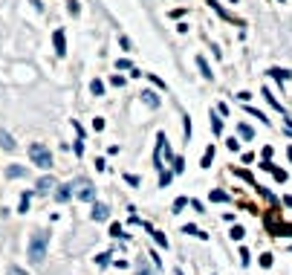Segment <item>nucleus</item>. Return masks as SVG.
I'll return each mask as SVG.
<instances>
[{
    "label": "nucleus",
    "instance_id": "nucleus-1",
    "mask_svg": "<svg viewBox=\"0 0 292 275\" xmlns=\"http://www.w3.org/2000/svg\"><path fill=\"white\" fill-rule=\"evenodd\" d=\"M46 243H49V232H32L29 238V264L32 266H41L46 258Z\"/></svg>",
    "mask_w": 292,
    "mask_h": 275
},
{
    "label": "nucleus",
    "instance_id": "nucleus-2",
    "mask_svg": "<svg viewBox=\"0 0 292 275\" xmlns=\"http://www.w3.org/2000/svg\"><path fill=\"white\" fill-rule=\"evenodd\" d=\"M29 160L35 162L38 168H52V154L44 142H32L29 145Z\"/></svg>",
    "mask_w": 292,
    "mask_h": 275
},
{
    "label": "nucleus",
    "instance_id": "nucleus-3",
    "mask_svg": "<svg viewBox=\"0 0 292 275\" xmlns=\"http://www.w3.org/2000/svg\"><path fill=\"white\" fill-rule=\"evenodd\" d=\"M52 41H55V55L64 58V55H67V38H64V29H55Z\"/></svg>",
    "mask_w": 292,
    "mask_h": 275
},
{
    "label": "nucleus",
    "instance_id": "nucleus-4",
    "mask_svg": "<svg viewBox=\"0 0 292 275\" xmlns=\"http://www.w3.org/2000/svg\"><path fill=\"white\" fill-rule=\"evenodd\" d=\"M0 148H3V151H15V148H18L15 139H12V133L6 131V128H0Z\"/></svg>",
    "mask_w": 292,
    "mask_h": 275
},
{
    "label": "nucleus",
    "instance_id": "nucleus-5",
    "mask_svg": "<svg viewBox=\"0 0 292 275\" xmlns=\"http://www.w3.org/2000/svg\"><path fill=\"white\" fill-rule=\"evenodd\" d=\"M55 186H58V183H55V177H44L41 183H38V194H49Z\"/></svg>",
    "mask_w": 292,
    "mask_h": 275
},
{
    "label": "nucleus",
    "instance_id": "nucleus-6",
    "mask_svg": "<svg viewBox=\"0 0 292 275\" xmlns=\"http://www.w3.org/2000/svg\"><path fill=\"white\" fill-rule=\"evenodd\" d=\"M107 217H110V209H107L104 203L93 206V220H107Z\"/></svg>",
    "mask_w": 292,
    "mask_h": 275
},
{
    "label": "nucleus",
    "instance_id": "nucleus-7",
    "mask_svg": "<svg viewBox=\"0 0 292 275\" xmlns=\"http://www.w3.org/2000/svg\"><path fill=\"white\" fill-rule=\"evenodd\" d=\"M78 197H81V200H93V197H96V191H93V186H90V183H81Z\"/></svg>",
    "mask_w": 292,
    "mask_h": 275
},
{
    "label": "nucleus",
    "instance_id": "nucleus-8",
    "mask_svg": "<svg viewBox=\"0 0 292 275\" xmlns=\"http://www.w3.org/2000/svg\"><path fill=\"white\" fill-rule=\"evenodd\" d=\"M237 133L243 136V139H255V131H252L246 122H240V124H237Z\"/></svg>",
    "mask_w": 292,
    "mask_h": 275
},
{
    "label": "nucleus",
    "instance_id": "nucleus-9",
    "mask_svg": "<svg viewBox=\"0 0 292 275\" xmlns=\"http://www.w3.org/2000/svg\"><path fill=\"white\" fill-rule=\"evenodd\" d=\"M211 160H214V145H208V148H205V154H203V160H200V165H203V168H208V165H211Z\"/></svg>",
    "mask_w": 292,
    "mask_h": 275
},
{
    "label": "nucleus",
    "instance_id": "nucleus-10",
    "mask_svg": "<svg viewBox=\"0 0 292 275\" xmlns=\"http://www.w3.org/2000/svg\"><path fill=\"white\" fill-rule=\"evenodd\" d=\"M269 76H272V79H278V81H286V79L292 76V72L281 70V67H272V70H269Z\"/></svg>",
    "mask_w": 292,
    "mask_h": 275
},
{
    "label": "nucleus",
    "instance_id": "nucleus-11",
    "mask_svg": "<svg viewBox=\"0 0 292 275\" xmlns=\"http://www.w3.org/2000/svg\"><path fill=\"white\" fill-rule=\"evenodd\" d=\"M148 232H151V235H153V240H156L160 246H168V240H165V235H162V232H156V229H153V226H151V223H148Z\"/></svg>",
    "mask_w": 292,
    "mask_h": 275
},
{
    "label": "nucleus",
    "instance_id": "nucleus-12",
    "mask_svg": "<svg viewBox=\"0 0 292 275\" xmlns=\"http://www.w3.org/2000/svg\"><path fill=\"white\" fill-rule=\"evenodd\" d=\"M70 188H72V186H61L58 191H55V200H61V203H64V200H70V194H72Z\"/></svg>",
    "mask_w": 292,
    "mask_h": 275
},
{
    "label": "nucleus",
    "instance_id": "nucleus-13",
    "mask_svg": "<svg viewBox=\"0 0 292 275\" xmlns=\"http://www.w3.org/2000/svg\"><path fill=\"white\" fill-rule=\"evenodd\" d=\"M90 93H93V96H101V93H104V84H101L98 79H93L90 81Z\"/></svg>",
    "mask_w": 292,
    "mask_h": 275
},
{
    "label": "nucleus",
    "instance_id": "nucleus-14",
    "mask_svg": "<svg viewBox=\"0 0 292 275\" xmlns=\"http://www.w3.org/2000/svg\"><path fill=\"white\" fill-rule=\"evenodd\" d=\"M6 177H26V168H20V165H12V168L6 171Z\"/></svg>",
    "mask_w": 292,
    "mask_h": 275
},
{
    "label": "nucleus",
    "instance_id": "nucleus-15",
    "mask_svg": "<svg viewBox=\"0 0 292 275\" xmlns=\"http://www.w3.org/2000/svg\"><path fill=\"white\" fill-rule=\"evenodd\" d=\"M197 64H200V70H203V79H211V76H214V72L208 70V64H205V58H203V55L197 58Z\"/></svg>",
    "mask_w": 292,
    "mask_h": 275
},
{
    "label": "nucleus",
    "instance_id": "nucleus-16",
    "mask_svg": "<svg viewBox=\"0 0 292 275\" xmlns=\"http://www.w3.org/2000/svg\"><path fill=\"white\" fill-rule=\"evenodd\" d=\"M263 96H266V102H269V105H272L275 110H278V113H283V107H281V105H278V102L272 98V90H263Z\"/></svg>",
    "mask_w": 292,
    "mask_h": 275
},
{
    "label": "nucleus",
    "instance_id": "nucleus-17",
    "mask_svg": "<svg viewBox=\"0 0 292 275\" xmlns=\"http://www.w3.org/2000/svg\"><path fill=\"white\" fill-rule=\"evenodd\" d=\"M229 235H231L234 240H243V238H246V232H243V226H231V232H229Z\"/></svg>",
    "mask_w": 292,
    "mask_h": 275
},
{
    "label": "nucleus",
    "instance_id": "nucleus-18",
    "mask_svg": "<svg viewBox=\"0 0 292 275\" xmlns=\"http://www.w3.org/2000/svg\"><path fill=\"white\" fill-rule=\"evenodd\" d=\"M142 98H145L151 107H160V96H153V93H142Z\"/></svg>",
    "mask_w": 292,
    "mask_h": 275
},
{
    "label": "nucleus",
    "instance_id": "nucleus-19",
    "mask_svg": "<svg viewBox=\"0 0 292 275\" xmlns=\"http://www.w3.org/2000/svg\"><path fill=\"white\" fill-rule=\"evenodd\" d=\"M223 200H226V191H223V188H214V191H211V203H223Z\"/></svg>",
    "mask_w": 292,
    "mask_h": 275
},
{
    "label": "nucleus",
    "instance_id": "nucleus-20",
    "mask_svg": "<svg viewBox=\"0 0 292 275\" xmlns=\"http://www.w3.org/2000/svg\"><path fill=\"white\" fill-rule=\"evenodd\" d=\"M182 232H185V235H197V238H205V232H200L197 226H191V223H188V226H182Z\"/></svg>",
    "mask_w": 292,
    "mask_h": 275
},
{
    "label": "nucleus",
    "instance_id": "nucleus-21",
    "mask_svg": "<svg viewBox=\"0 0 292 275\" xmlns=\"http://www.w3.org/2000/svg\"><path fill=\"white\" fill-rule=\"evenodd\" d=\"M272 177L278 180V183H286V171H281V168H275L272 165Z\"/></svg>",
    "mask_w": 292,
    "mask_h": 275
},
{
    "label": "nucleus",
    "instance_id": "nucleus-22",
    "mask_svg": "<svg viewBox=\"0 0 292 275\" xmlns=\"http://www.w3.org/2000/svg\"><path fill=\"white\" fill-rule=\"evenodd\" d=\"M211 131L217 133V136H220V133H223V122H220V119H217V116H211Z\"/></svg>",
    "mask_w": 292,
    "mask_h": 275
},
{
    "label": "nucleus",
    "instance_id": "nucleus-23",
    "mask_svg": "<svg viewBox=\"0 0 292 275\" xmlns=\"http://www.w3.org/2000/svg\"><path fill=\"white\" fill-rule=\"evenodd\" d=\"M205 3H208V6H211V9L217 12V15H223V18H229V15H226V12L220 9V3H217V0H205ZM229 20H231V18H229Z\"/></svg>",
    "mask_w": 292,
    "mask_h": 275
},
{
    "label": "nucleus",
    "instance_id": "nucleus-24",
    "mask_svg": "<svg viewBox=\"0 0 292 275\" xmlns=\"http://www.w3.org/2000/svg\"><path fill=\"white\" fill-rule=\"evenodd\" d=\"M110 235H113V238H124V235H122V226H119V223H110Z\"/></svg>",
    "mask_w": 292,
    "mask_h": 275
},
{
    "label": "nucleus",
    "instance_id": "nucleus-25",
    "mask_svg": "<svg viewBox=\"0 0 292 275\" xmlns=\"http://www.w3.org/2000/svg\"><path fill=\"white\" fill-rule=\"evenodd\" d=\"M116 67H119V70H133V64L127 61V58H119V61H116Z\"/></svg>",
    "mask_w": 292,
    "mask_h": 275
},
{
    "label": "nucleus",
    "instance_id": "nucleus-26",
    "mask_svg": "<svg viewBox=\"0 0 292 275\" xmlns=\"http://www.w3.org/2000/svg\"><path fill=\"white\" fill-rule=\"evenodd\" d=\"M124 180H127V186H133V188H136V186L142 183V180L136 177V174H124Z\"/></svg>",
    "mask_w": 292,
    "mask_h": 275
},
{
    "label": "nucleus",
    "instance_id": "nucleus-27",
    "mask_svg": "<svg viewBox=\"0 0 292 275\" xmlns=\"http://www.w3.org/2000/svg\"><path fill=\"white\" fill-rule=\"evenodd\" d=\"M182 168H185V160H182V157H177V160H174V171H177V174H182Z\"/></svg>",
    "mask_w": 292,
    "mask_h": 275
},
{
    "label": "nucleus",
    "instance_id": "nucleus-28",
    "mask_svg": "<svg viewBox=\"0 0 292 275\" xmlns=\"http://www.w3.org/2000/svg\"><path fill=\"white\" fill-rule=\"evenodd\" d=\"M185 206H188V200H185V197H179L177 203H174V212H182V209H185Z\"/></svg>",
    "mask_w": 292,
    "mask_h": 275
},
{
    "label": "nucleus",
    "instance_id": "nucleus-29",
    "mask_svg": "<svg viewBox=\"0 0 292 275\" xmlns=\"http://www.w3.org/2000/svg\"><path fill=\"white\" fill-rule=\"evenodd\" d=\"M136 275H156V272H151L145 264H139V266H136Z\"/></svg>",
    "mask_w": 292,
    "mask_h": 275
},
{
    "label": "nucleus",
    "instance_id": "nucleus-30",
    "mask_svg": "<svg viewBox=\"0 0 292 275\" xmlns=\"http://www.w3.org/2000/svg\"><path fill=\"white\" fill-rule=\"evenodd\" d=\"M96 264H98V266H107V264H110V255H107V252H104V255H98Z\"/></svg>",
    "mask_w": 292,
    "mask_h": 275
},
{
    "label": "nucleus",
    "instance_id": "nucleus-31",
    "mask_svg": "<svg viewBox=\"0 0 292 275\" xmlns=\"http://www.w3.org/2000/svg\"><path fill=\"white\" fill-rule=\"evenodd\" d=\"M26 209H29V194H23V197H20V209H18V212H26Z\"/></svg>",
    "mask_w": 292,
    "mask_h": 275
},
{
    "label": "nucleus",
    "instance_id": "nucleus-32",
    "mask_svg": "<svg viewBox=\"0 0 292 275\" xmlns=\"http://www.w3.org/2000/svg\"><path fill=\"white\" fill-rule=\"evenodd\" d=\"M6 275H26V272H23L20 266H9V269H6Z\"/></svg>",
    "mask_w": 292,
    "mask_h": 275
},
{
    "label": "nucleus",
    "instance_id": "nucleus-33",
    "mask_svg": "<svg viewBox=\"0 0 292 275\" xmlns=\"http://www.w3.org/2000/svg\"><path fill=\"white\" fill-rule=\"evenodd\" d=\"M260 157H263V160H272V145H266L263 151H260Z\"/></svg>",
    "mask_w": 292,
    "mask_h": 275
},
{
    "label": "nucleus",
    "instance_id": "nucleus-34",
    "mask_svg": "<svg viewBox=\"0 0 292 275\" xmlns=\"http://www.w3.org/2000/svg\"><path fill=\"white\" fill-rule=\"evenodd\" d=\"M260 266H272V255H260Z\"/></svg>",
    "mask_w": 292,
    "mask_h": 275
},
{
    "label": "nucleus",
    "instance_id": "nucleus-35",
    "mask_svg": "<svg viewBox=\"0 0 292 275\" xmlns=\"http://www.w3.org/2000/svg\"><path fill=\"white\" fill-rule=\"evenodd\" d=\"M93 128H96V131H104V119H93Z\"/></svg>",
    "mask_w": 292,
    "mask_h": 275
},
{
    "label": "nucleus",
    "instance_id": "nucleus-36",
    "mask_svg": "<svg viewBox=\"0 0 292 275\" xmlns=\"http://www.w3.org/2000/svg\"><path fill=\"white\" fill-rule=\"evenodd\" d=\"M217 113H223V116H229V105L223 102V105H217Z\"/></svg>",
    "mask_w": 292,
    "mask_h": 275
},
{
    "label": "nucleus",
    "instance_id": "nucleus-37",
    "mask_svg": "<svg viewBox=\"0 0 292 275\" xmlns=\"http://www.w3.org/2000/svg\"><path fill=\"white\" fill-rule=\"evenodd\" d=\"M110 84H113V87H122V84H124V79H119V76H113V79H110Z\"/></svg>",
    "mask_w": 292,
    "mask_h": 275
},
{
    "label": "nucleus",
    "instance_id": "nucleus-38",
    "mask_svg": "<svg viewBox=\"0 0 292 275\" xmlns=\"http://www.w3.org/2000/svg\"><path fill=\"white\" fill-rule=\"evenodd\" d=\"M286 157H289V160H292V145H289V148H286Z\"/></svg>",
    "mask_w": 292,
    "mask_h": 275
},
{
    "label": "nucleus",
    "instance_id": "nucleus-39",
    "mask_svg": "<svg viewBox=\"0 0 292 275\" xmlns=\"http://www.w3.org/2000/svg\"><path fill=\"white\" fill-rule=\"evenodd\" d=\"M177 275H185V272H179V269H177Z\"/></svg>",
    "mask_w": 292,
    "mask_h": 275
},
{
    "label": "nucleus",
    "instance_id": "nucleus-40",
    "mask_svg": "<svg viewBox=\"0 0 292 275\" xmlns=\"http://www.w3.org/2000/svg\"><path fill=\"white\" fill-rule=\"evenodd\" d=\"M278 3H283V0H278Z\"/></svg>",
    "mask_w": 292,
    "mask_h": 275
}]
</instances>
